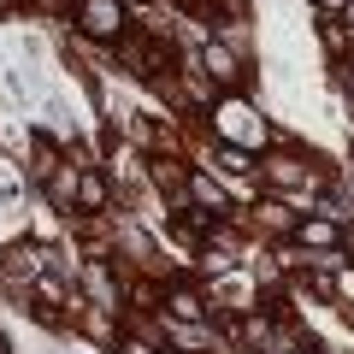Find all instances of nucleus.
Wrapping results in <instances>:
<instances>
[{"label": "nucleus", "instance_id": "nucleus-16", "mask_svg": "<svg viewBox=\"0 0 354 354\" xmlns=\"http://www.w3.org/2000/svg\"><path fill=\"white\" fill-rule=\"evenodd\" d=\"M0 354H6V337H0Z\"/></svg>", "mask_w": 354, "mask_h": 354}, {"label": "nucleus", "instance_id": "nucleus-1", "mask_svg": "<svg viewBox=\"0 0 354 354\" xmlns=\"http://www.w3.org/2000/svg\"><path fill=\"white\" fill-rule=\"evenodd\" d=\"M218 136H225L230 148L248 153V148H260V142H266V118L254 113L248 101H225V106H218Z\"/></svg>", "mask_w": 354, "mask_h": 354}, {"label": "nucleus", "instance_id": "nucleus-8", "mask_svg": "<svg viewBox=\"0 0 354 354\" xmlns=\"http://www.w3.org/2000/svg\"><path fill=\"white\" fill-rule=\"evenodd\" d=\"M48 195H53L59 207L77 201V165H53V171H48Z\"/></svg>", "mask_w": 354, "mask_h": 354}, {"label": "nucleus", "instance_id": "nucleus-13", "mask_svg": "<svg viewBox=\"0 0 354 354\" xmlns=\"http://www.w3.org/2000/svg\"><path fill=\"white\" fill-rule=\"evenodd\" d=\"M177 342H183V348H201V342H213V330H201V325H183V330H177Z\"/></svg>", "mask_w": 354, "mask_h": 354}, {"label": "nucleus", "instance_id": "nucleus-14", "mask_svg": "<svg viewBox=\"0 0 354 354\" xmlns=\"http://www.w3.org/2000/svg\"><path fill=\"white\" fill-rule=\"evenodd\" d=\"M124 354H160L153 342H124Z\"/></svg>", "mask_w": 354, "mask_h": 354}, {"label": "nucleus", "instance_id": "nucleus-6", "mask_svg": "<svg viewBox=\"0 0 354 354\" xmlns=\"http://www.w3.org/2000/svg\"><path fill=\"white\" fill-rule=\"evenodd\" d=\"M88 295H95V307H101V313H106V307H118V278H113V272H106V266L101 260H95V266H88Z\"/></svg>", "mask_w": 354, "mask_h": 354}, {"label": "nucleus", "instance_id": "nucleus-15", "mask_svg": "<svg viewBox=\"0 0 354 354\" xmlns=\"http://www.w3.org/2000/svg\"><path fill=\"white\" fill-rule=\"evenodd\" d=\"M319 6H330V12H337V6H348V0H319Z\"/></svg>", "mask_w": 354, "mask_h": 354}, {"label": "nucleus", "instance_id": "nucleus-2", "mask_svg": "<svg viewBox=\"0 0 354 354\" xmlns=\"http://www.w3.org/2000/svg\"><path fill=\"white\" fill-rule=\"evenodd\" d=\"M77 24L95 41H118L124 36V6L118 0H77Z\"/></svg>", "mask_w": 354, "mask_h": 354}, {"label": "nucleus", "instance_id": "nucleus-11", "mask_svg": "<svg viewBox=\"0 0 354 354\" xmlns=\"http://www.w3.org/2000/svg\"><path fill=\"white\" fill-rule=\"evenodd\" d=\"M295 236H301V242H313V248H330V242H337V225H330V218H313V225H301Z\"/></svg>", "mask_w": 354, "mask_h": 354}, {"label": "nucleus", "instance_id": "nucleus-3", "mask_svg": "<svg viewBox=\"0 0 354 354\" xmlns=\"http://www.w3.org/2000/svg\"><path fill=\"white\" fill-rule=\"evenodd\" d=\"M41 266H48V260H41L36 248H6V254H0V283H6L12 295H24L30 283H36Z\"/></svg>", "mask_w": 354, "mask_h": 354}, {"label": "nucleus", "instance_id": "nucleus-5", "mask_svg": "<svg viewBox=\"0 0 354 354\" xmlns=\"http://www.w3.org/2000/svg\"><path fill=\"white\" fill-rule=\"evenodd\" d=\"M201 65H207V77H218V83H236V77H242L236 48H225V41H207V48H201Z\"/></svg>", "mask_w": 354, "mask_h": 354}, {"label": "nucleus", "instance_id": "nucleus-4", "mask_svg": "<svg viewBox=\"0 0 354 354\" xmlns=\"http://www.w3.org/2000/svg\"><path fill=\"white\" fill-rule=\"evenodd\" d=\"M266 183H278V189H313V171H307L301 153H272L266 160Z\"/></svg>", "mask_w": 354, "mask_h": 354}, {"label": "nucleus", "instance_id": "nucleus-10", "mask_svg": "<svg viewBox=\"0 0 354 354\" xmlns=\"http://www.w3.org/2000/svg\"><path fill=\"white\" fill-rule=\"evenodd\" d=\"M165 307H171V319H183V325H195V319L207 313V301L195 290H171V301H165Z\"/></svg>", "mask_w": 354, "mask_h": 354}, {"label": "nucleus", "instance_id": "nucleus-7", "mask_svg": "<svg viewBox=\"0 0 354 354\" xmlns=\"http://www.w3.org/2000/svg\"><path fill=\"white\" fill-rule=\"evenodd\" d=\"M77 207H83V213H101L106 207V183L95 171H77Z\"/></svg>", "mask_w": 354, "mask_h": 354}, {"label": "nucleus", "instance_id": "nucleus-9", "mask_svg": "<svg viewBox=\"0 0 354 354\" xmlns=\"http://www.w3.org/2000/svg\"><path fill=\"white\" fill-rule=\"evenodd\" d=\"M189 195H195V201H201V207H207L213 218L225 213V189H218L213 177H201V171H195V177H189Z\"/></svg>", "mask_w": 354, "mask_h": 354}, {"label": "nucleus", "instance_id": "nucleus-12", "mask_svg": "<svg viewBox=\"0 0 354 354\" xmlns=\"http://www.w3.org/2000/svg\"><path fill=\"white\" fill-rule=\"evenodd\" d=\"M218 165H225V171H254V165H248V153H242V148H230V142H225V148H218Z\"/></svg>", "mask_w": 354, "mask_h": 354}]
</instances>
